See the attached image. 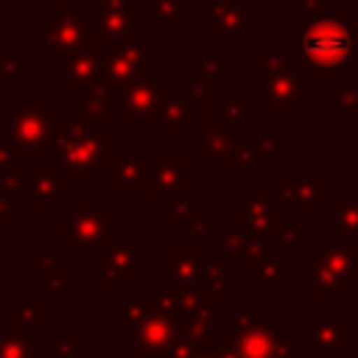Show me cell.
Returning a JSON list of instances; mask_svg holds the SVG:
<instances>
[{
  "mask_svg": "<svg viewBox=\"0 0 358 358\" xmlns=\"http://www.w3.org/2000/svg\"><path fill=\"white\" fill-rule=\"evenodd\" d=\"M182 319L159 310L151 299H129L123 310V344L140 355H168L179 341Z\"/></svg>",
  "mask_w": 358,
  "mask_h": 358,
  "instance_id": "obj_1",
  "label": "cell"
},
{
  "mask_svg": "<svg viewBox=\"0 0 358 358\" xmlns=\"http://www.w3.org/2000/svg\"><path fill=\"white\" fill-rule=\"evenodd\" d=\"M302 62L316 70H336L350 62L352 31L350 20H310L299 36Z\"/></svg>",
  "mask_w": 358,
  "mask_h": 358,
  "instance_id": "obj_2",
  "label": "cell"
},
{
  "mask_svg": "<svg viewBox=\"0 0 358 358\" xmlns=\"http://www.w3.org/2000/svg\"><path fill=\"white\" fill-rule=\"evenodd\" d=\"M246 120H204V123H193L187 129V154L199 157V162L210 171L215 168H229L232 165V154L238 148V140L249 131L243 126Z\"/></svg>",
  "mask_w": 358,
  "mask_h": 358,
  "instance_id": "obj_3",
  "label": "cell"
},
{
  "mask_svg": "<svg viewBox=\"0 0 358 358\" xmlns=\"http://www.w3.org/2000/svg\"><path fill=\"white\" fill-rule=\"evenodd\" d=\"M143 73H145V22H140L137 31L129 34L123 42L103 48L98 76L101 84L112 95H117L126 87H131Z\"/></svg>",
  "mask_w": 358,
  "mask_h": 358,
  "instance_id": "obj_4",
  "label": "cell"
},
{
  "mask_svg": "<svg viewBox=\"0 0 358 358\" xmlns=\"http://www.w3.org/2000/svg\"><path fill=\"white\" fill-rule=\"evenodd\" d=\"M59 157L64 168H101L106 162V129L92 123H78L59 140Z\"/></svg>",
  "mask_w": 358,
  "mask_h": 358,
  "instance_id": "obj_5",
  "label": "cell"
},
{
  "mask_svg": "<svg viewBox=\"0 0 358 358\" xmlns=\"http://www.w3.org/2000/svg\"><path fill=\"white\" fill-rule=\"evenodd\" d=\"M115 229V224L109 221L106 210L98 213H76L70 218H64L62 224V243H67L76 255H95L101 249L112 246L109 232Z\"/></svg>",
  "mask_w": 358,
  "mask_h": 358,
  "instance_id": "obj_6",
  "label": "cell"
},
{
  "mask_svg": "<svg viewBox=\"0 0 358 358\" xmlns=\"http://www.w3.org/2000/svg\"><path fill=\"white\" fill-rule=\"evenodd\" d=\"M308 90V84L299 78L296 70H271L260 81L252 84V92H260L263 103L277 112V117H299L302 103L299 95Z\"/></svg>",
  "mask_w": 358,
  "mask_h": 358,
  "instance_id": "obj_7",
  "label": "cell"
},
{
  "mask_svg": "<svg viewBox=\"0 0 358 358\" xmlns=\"http://www.w3.org/2000/svg\"><path fill=\"white\" fill-rule=\"evenodd\" d=\"M87 6L90 22L95 25V36L103 48L123 42L129 34H134V25L140 22L134 17V0H87Z\"/></svg>",
  "mask_w": 358,
  "mask_h": 358,
  "instance_id": "obj_8",
  "label": "cell"
},
{
  "mask_svg": "<svg viewBox=\"0 0 358 358\" xmlns=\"http://www.w3.org/2000/svg\"><path fill=\"white\" fill-rule=\"evenodd\" d=\"M299 338L305 350L316 352L319 358H338V352L350 344V324H344L333 310H319L310 322L302 324Z\"/></svg>",
  "mask_w": 358,
  "mask_h": 358,
  "instance_id": "obj_9",
  "label": "cell"
},
{
  "mask_svg": "<svg viewBox=\"0 0 358 358\" xmlns=\"http://www.w3.org/2000/svg\"><path fill=\"white\" fill-rule=\"evenodd\" d=\"M171 90H173V87L159 78V70L145 67V73H143L131 87H126L123 92H117V95H112V98H115V103H117L126 115H134V117L143 120V117H148V115H157L159 103L171 95Z\"/></svg>",
  "mask_w": 358,
  "mask_h": 358,
  "instance_id": "obj_10",
  "label": "cell"
},
{
  "mask_svg": "<svg viewBox=\"0 0 358 358\" xmlns=\"http://www.w3.org/2000/svg\"><path fill=\"white\" fill-rule=\"evenodd\" d=\"M199 17L213 20L215 42H246L249 39V0H210L199 6Z\"/></svg>",
  "mask_w": 358,
  "mask_h": 358,
  "instance_id": "obj_11",
  "label": "cell"
},
{
  "mask_svg": "<svg viewBox=\"0 0 358 358\" xmlns=\"http://www.w3.org/2000/svg\"><path fill=\"white\" fill-rule=\"evenodd\" d=\"M101 56L103 45L95 34H90L81 45L67 50L62 59V90H87L101 70Z\"/></svg>",
  "mask_w": 358,
  "mask_h": 358,
  "instance_id": "obj_12",
  "label": "cell"
},
{
  "mask_svg": "<svg viewBox=\"0 0 358 358\" xmlns=\"http://www.w3.org/2000/svg\"><path fill=\"white\" fill-rule=\"evenodd\" d=\"M145 266H148L145 249L134 246L129 238H120L117 243H112L98 263L103 282H134V277L145 271Z\"/></svg>",
  "mask_w": 358,
  "mask_h": 358,
  "instance_id": "obj_13",
  "label": "cell"
},
{
  "mask_svg": "<svg viewBox=\"0 0 358 358\" xmlns=\"http://www.w3.org/2000/svg\"><path fill=\"white\" fill-rule=\"evenodd\" d=\"M238 213H241V224L252 227L255 232L260 235H271L274 238V229L285 221V201L280 196H241L238 199Z\"/></svg>",
  "mask_w": 358,
  "mask_h": 358,
  "instance_id": "obj_14",
  "label": "cell"
},
{
  "mask_svg": "<svg viewBox=\"0 0 358 358\" xmlns=\"http://www.w3.org/2000/svg\"><path fill=\"white\" fill-rule=\"evenodd\" d=\"M327 243L358 246V199L336 196L327 201Z\"/></svg>",
  "mask_w": 358,
  "mask_h": 358,
  "instance_id": "obj_15",
  "label": "cell"
},
{
  "mask_svg": "<svg viewBox=\"0 0 358 358\" xmlns=\"http://www.w3.org/2000/svg\"><path fill=\"white\" fill-rule=\"evenodd\" d=\"M271 243H274L271 235H260L241 221L227 224L224 235L218 238V249H224L227 255L241 257V260H257V257L271 255Z\"/></svg>",
  "mask_w": 358,
  "mask_h": 358,
  "instance_id": "obj_16",
  "label": "cell"
},
{
  "mask_svg": "<svg viewBox=\"0 0 358 358\" xmlns=\"http://www.w3.org/2000/svg\"><path fill=\"white\" fill-rule=\"evenodd\" d=\"M204 274V260L193 246L176 249L168 260H162V282L173 288H199Z\"/></svg>",
  "mask_w": 358,
  "mask_h": 358,
  "instance_id": "obj_17",
  "label": "cell"
},
{
  "mask_svg": "<svg viewBox=\"0 0 358 358\" xmlns=\"http://www.w3.org/2000/svg\"><path fill=\"white\" fill-rule=\"evenodd\" d=\"M148 162V193L173 196L185 193L187 162L185 159H145Z\"/></svg>",
  "mask_w": 358,
  "mask_h": 358,
  "instance_id": "obj_18",
  "label": "cell"
},
{
  "mask_svg": "<svg viewBox=\"0 0 358 358\" xmlns=\"http://www.w3.org/2000/svg\"><path fill=\"white\" fill-rule=\"evenodd\" d=\"M14 129H17V140L25 148L48 145L53 140V131H56V112L53 109H48V112L22 109V112H17Z\"/></svg>",
  "mask_w": 358,
  "mask_h": 358,
  "instance_id": "obj_19",
  "label": "cell"
},
{
  "mask_svg": "<svg viewBox=\"0 0 358 358\" xmlns=\"http://www.w3.org/2000/svg\"><path fill=\"white\" fill-rule=\"evenodd\" d=\"M327 271H333V277L352 291V285H358V246H333L327 243L324 249H316L313 255Z\"/></svg>",
  "mask_w": 358,
  "mask_h": 358,
  "instance_id": "obj_20",
  "label": "cell"
},
{
  "mask_svg": "<svg viewBox=\"0 0 358 358\" xmlns=\"http://www.w3.org/2000/svg\"><path fill=\"white\" fill-rule=\"evenodd\" d=\"M112 193L131 196V193H148V162L137 159L126 151L123 159H117L112 171Z\"/></svg>",
  "mask_w": 358,
  "mask_h": 358,
  "instance_id": "obj_21",
  "label": "cell"
},
{
  "mask_svg": "<svg viewBox=\"0 0 358 358\" xmlns=\"http://www.w3.org/2000/svg\"><path fill=\"white\" fill-rule=\"evenodd\" d=\"M288 199L299 207L324 204V173L322 171H294V173H288Z\"/></svg>",
  "mask_w": 358,
  "mask_h": 358,
  "instance_id": "obj_22",
  "label": "cell"
},
{
  "mask_svg": "<svg viewBox=\"0 0 358 358\" xmlns=\"http://www.w3.org/2000/svg\"><path fill=\"white\" fill-rule=\"evenodd\" d=\"M157 120H159V129L162 131H179V129H190L196 123V106L187 101V98H173L168 95L159 109H157Z\"/></svg>",
  "mask_w": 358,
  "mask_h": 358,
  "instance_id": "obj_23",
  "label": "cell"
},
{
  "mask_svg": "<svg viewBox=\"0 0 358 358\" xmlns=\"http://www.w3.org/2000/svg\"><path fill=\"white\" fill-rule=\"evenodd\" d=\"M207 296H235V274L224 268L221 263V252L215 249V255L210 260H204V274H201V285H199Z\"/></svg>",
  "mask_w": 358,
  "mask_h": 358,
  "instance_id": "obj_24",
  "label": "cell"
},
{
  "mask_svg": "<svg viewBox=\"0 0 358 358\" xmlns=\"http://www.w3.org/2000/svg\"><path fill=\"white\" fill-rule=\"evenodd\" d=\"M271 137H266V134H243L241 140H238V148H235V154H232V165L229 168H249V171H255V168H260V162H263V157L271 151Z\"/></svg>",
  "mask_w": 358,
  "mask_h": 358,
  "instance_id": "obj_25",
  "label": "cell"
},
{
  "mask_svg": "<svg viewBox=\"0 0 358 358\" xmlns=\"http://www.w3.org/2000/svg\"><path fill=\"white\" fill-rule=\"evenodd\" d=\"M285 274H288L285 260H282V257H274V255L257 257V260H252V266H249V277H252L255 285H260V282L282 285V282H285Z\"/></svg>",
  "mask_w": 358,
  "mask_h": 358,
  "instance_id": "obj_26",
  "label": "cell"
},
{
  "mask_svg": "<svg viewBox=\"0 0 358 358\" xmlns=\"http://www.w3.org/2000/svg\"><path fill=\"white\" fill-rule=\"evenodd\" d=\"M182 6H185V0H151L154 25H159V28H185Z\"/></svg>",
  "mask_w": 358,
  "mask_h": 358,
  "instance_id": "obj_27",
  "label": "cell"
},
{
  "mask_svg": "<svg viewBox=\"0 0 358 358\" xmlns=\"http://www.w3.org/2000/svg\"><path fill=\"white\" fill-rule=\"evenodd\" d=\"M327 103L341 117H358V84H344L327 95Z\"/></svg>",
  "mask_w": 358,
  "mask_h": 358,
  "instance_id": "obj_28",
  "label": "cell"
},
{
  "mask_svg": "<svg viewBox=\"0 0 358 358\" xmlns=\"http://www.w3.org/2000/svg\"><path fill=\"white\" fill-rule=\"evenodd\" d=\"M199 207V201L187 193H173V196H162V221H173L176 215H190Z\"/></svg>",
  "mask_w": 358,
  "mask_h": 358,
  "instance_id": "obj_29",
  "label": "cell"
},
{
  "mask_svg": "<svg viewBox=\"0 0 358 358\" xmlns=\"http://www.w3.org/2000/svg\"><path fill=\"white\" fill-rule=\"evenodd\" d=\"M263 62L268 70H288V67H296L299 62H291L288 59V48L282 42H271V45H263Z\"/></svg>",
  "mask_w": 358,
  "mask_h": 358,
  "instance_id": "obj_30",
  "label": "cell"
},
{
  "mask_svg": "<svg viewBox=\"0 0 358 358\" xmlns=\"http://www.w3.org/2000/svg\"><path fill=\"white\" fill-rule=\"evenodd\" d=\"M246 106H249V95H229L224 101V106L215 109V117L218 120H232V123L246 120Z\"/></svg>",
  "mask_w": 358,
  "mask_h": 358,
  "instance_id": "obj_31",
  "label": "cell"
},
{
  "mask_svg": "<svg viewBox=\"0 0 358 358\" xmlns=\"http://www.w3.org/2000/svg\"><path fill=\"white\" fill-rule=\"evenodd\" d=\"M199 232H204V238L207 241H213V235H210V210H193L190 213V221H187V243L190 246H196V243H201V235Z\"/></svg>",
  "mask_w": 358,
  "mask_h": 358,
  "instance_id": "obj_32",
  "label": "cell"
},
{
  "mask_svg": "<svg viewBox=\"0 0 358 358\" xmlns=\"http://www.w3.org/2000/svg\"><path fill=\"white\" fill-rule=\"evenodd\" d=\"M185 98L193 103V106H210L213 101H210V84L204 81H193L187 90H185Z\"/></svg>",
  "mask_w": 358,
  "mask_h": 358,
  "instance_id": "obj_33",
  "label": "cell"
},
{
  "mask_svg": "<svg viewBox=\"0 0 358 358\" xmlns=\"http://www.w3.org/2000/svg\"><path fill=\"white\" fill-rule=\"evenodd\" d=\"M299 232H302V229H299L296 224L282 221V224L274 229V241H277V243H282V246H299V241H302V238H299Z\"/></svg>",
  "mask_w": 358,
  "mask_h": 358,
  "instance_id": "obj_34",
  "label": "cell"
},
{
  "mask_svg": "<svg viewBox=\"0 0 358 358\" xmlns=\"http://www.w3.org/2000/svg\"><path fill=\"white\" fill-rule=\"evenodd\" d=\"M199 67H201V78L215 81L221 76V70H224V59L221 56H201L199 59Z\"/></svg>",
  "mask_w": 358,
  "mask_h": 358,
  "instance_id": "obj_35",
  "label": "cell"
},
{
  "mask_svg": "<svg viewBox=\"0 0 358 358\" xmlns=\"http://www.w3.org/2000/svg\"><path fill=\"white\" fill-rule=\"evenodd\" d=\"M302 11H305L310 20H322L324 11H327V3H324V0H302Z\"/></svg>",
  "mask_w": 358,
  "mask_h": 358,
  "instance_id": "obj_36",
  "label": "cell"
},
{
  "mask_svg": "<svg viewBox=\"0 0 358 358\" xmlns=\"http://www.w3.org/2000/svg\"><path fill=\"white\" fill-rule=\"evenodd\" d=\"M352 196H355V199H358V182H355V185H352Z\"/></svg>",
  "mask_w": 358,
  "mask_h": 358,
  "instance_id": "obj_37",
  "label": "cell"
},
{
  "mask_svg": "<svg viewBox=\"0 0 358 358\" xmlns=\"http://www.w3.org/2000/svg\"><path fill=\"white\" fill-rule=\"evenodd\" d=\"M143 358H162V355H143Z\"/></svg>",
  "mask_w": 358,
  "mask_h": 358,
  "instance_id": "obj_38",
  "label": "cell"
},
{
  "mask_svg": "<svg viewBox=\"0 0 358 358\" xmlns=\"http://www.w3.org/2000/svg\"><path fill=\"white\" fill-rule=\"evenodd\" d=\"M355 129H358V117H355Z\"/></svg>",
  "mask_w": 358,
  "mask_h": 358,
  "instance_id": "obj_39",
  "label": "cell"
},
{
  "mask_svg": "<svg viewBox=\"0 0 358 358\" xmlns=\"http://www.w3.org/2000/svg\"><path fill=\"white\" fill-rule=\"evenodd\" d=\"M352 3H355V6H358V0H352Z\"/></svg>",
  "mask_w": 358,
  "mask_h": 358,
  "instance_id": "obj_40",
  "label": "cell"
}]
</instances>
